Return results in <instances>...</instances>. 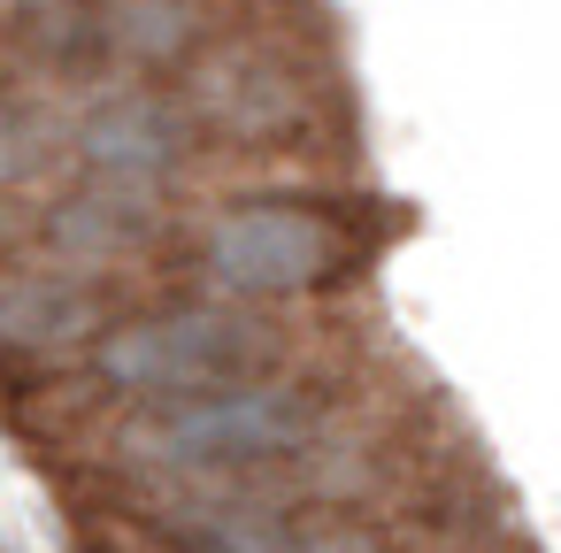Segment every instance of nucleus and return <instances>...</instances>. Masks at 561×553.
<instances>
[{
    "label": "nucleus",
    "mask_w": 561,
    "mask_h": 553,
    "mask_svg": "<svg viewBox=\"0 0 561 553\" xmlns=\"http://www.w3.org/2000/svg\"><path fill=\"white\" fill-rule=\"evenodd\" d=\"M316 438H323V392L293 377H239L147 407L124 430V453L147 469H262V461H293Z\"/></svg>",
    "instance_id": "nucleus-1"
},
{
    "label": "nucleus",
    "mask_w": 561,
    "mask_h": 553,
    "mask_svg": "<svg viewBox=\"0 0 561 553\" xmlns=\"http://www.w3.org/2000/svg\"><path fill=\"white\" fill-rule=\"evenodd\" d=\"M277 323L254 308H224V300H193V308H162V315H131L108 323L93 346L101 384L116 392H154V400H185V392H216L254 377V361H270Z\"/></svg>",
    "instance_id": "nucleus-2"
},
{
    "label": "nucleus",
    "mask_w": 561,
    "mask_h": 553,
    "mask_svg": "<svg viewBox=\"0 0 561 553\" xmlns=\"http://www.w3.org/2000/svg\"><path fill=\"white\" fill-rule=\"evenodd\" d=\"M339 262V231L300 208V200H239L201 231L193 277L208 300L224 308H254V300H293L308 285H323Z\"/></svg>",
    "instance_id": "nucleus-3"
},
{
    "label": "nucleus",
    "mask_w": 561,
    "mask_h": 553,
    "mask_svg": "<svg viewBox=\"0 0 561 553\" xmlns=\"http://www.w3.org/2000/svg\"><path fill=\"white\" fill-rule=\"evenodd\" d=\"M193 116L185 101L154 93V85H108L78 108L70 124V162H78V185H108V193H139V200H162L185 162H193Z\"/></svg>",
    "instance_id": "nucleus-4"
},
{
    "label": "nucleus",
    "mask_w": 561,
    "mask_h": 553,
    "mask_svg": "<svg viewBox=\"0 0 561 553\" xmlns=\"http://www.w3.org/2000/svg\"><path fill=\"white\" fill-rule=\"evenodd\" d=\"M185 116H193V131L239 139V147H277V139L308 131L316 93L293 62H277L262 47H216L185 70Z\"/></svg>",
    "instance_id": "nucleus-5"
},
{
    "label": "nucleus",
    "mask_w": 561,
    "mask_h": 553,
    "mask_svg": "<svg viewBox=\"0 0 561 553\" xmlns=\"http://www.w3.org/2000/svg\"><path fill=\"white\" fill-rule=\"evenodd\" d=\"M162 200H139V193H108V185H78L62 193L47 216H39V262L70 269V277H116L139 246H154L162 231Z\"/></svg>",
    "instance_id": "nucleus-6"
},
{
    "label": "nucleus",
    "mask_w": 561,
    "mask_h": 553,
    "mask_svg": "<svg viewBox=\"0 0 561 553\" xmlns=\"http://www.w3.org/2000/svg\"><path fill=\"white\" fill-rule=\"evenodd\" d=\"M108 331V292L93 277H70L55 262L0 269V346L9 354H70L101 346Z\"/></svg>",
    "instance_id": "nucleus-7"
},
{
    "label": "nucleus",
    "mask_w": 561,
    "mask_h": 553,
    "mask_svg": "<svg viewBox=\"0 0 561 553\" xmlns=\"http://www.w3.org/2000/svg\"><path fill=\"white\" fill-rule=\"evenodd\" d=\"M93 55L116 70H193L208 55V0H101L93 9Z\"/></svg>",
    "instance_id": "nucleus-8"
},
{
    "label": "nucleus",
    "mask_w": 561,
    "mask_h": 553,
    "mask_svg": "<svg viewBox=\"0 0 561 553\" xmlns=\"http://www.w3.org/2000/svg\"><path fill=\"white\" fill-rule=\"evenodd\" d=\"M70 124H78V108L62 116V101L0 93V200L39 185L55 162H70Z\"/></svg>",
    "instance_id": "nucleus-9"
},
{
    "label": "nucleus",
    "mask_w": 561,
    "mask_h": 553,
    "mask_svg": "<svg viewBox=\"0 0 561 553\" xmlns=\"http://www.w3.org/2000/svg\"><path fill=\"white\" fill-rule=\"evenodd\" d=\"M16 246H24V231H16V208L0 200V254H16Z\"/></svg>",
    "instance_id": "nucleus-10"
},
{
    "label": "nucleus",
    "mask_w": 561,
    "mask_h": 553,
    "mask_svg": "<svg viewBox=\"0 0 561 553\" xmlns=\"http://www.w3.org/2000/svg\"><path fill=\"white\" fill-rule=\"evenodd\" d=\"M32 9H39V0H32Z\"/></svg>",
    "instance_id": "nucleus-11"
}]
</instances>
